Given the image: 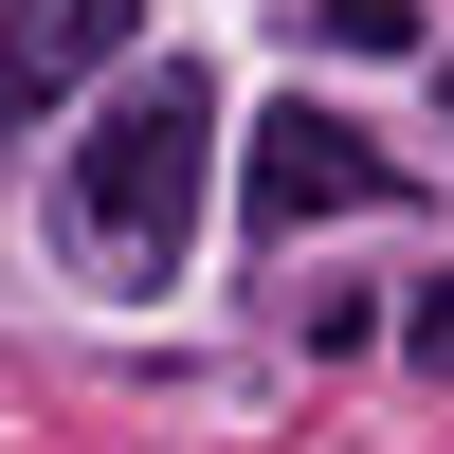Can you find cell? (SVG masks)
Here are the masks:
<instances>
[{
  "mask_svg": "<svg viewBox=\"0 0 454 454\" xmlns=\"http://www.w3.org/2000/svg\"><path fill=\"white\" fill-rule=\"evenodd\" d=\"M200 145H218V91H200V73H128V91H109V128L73 145L55 218L109 254V273H182V218H200Z\"/></svg>",
  "mask_w": 454,
  "mask_h": 454,
  "instance_id": "1",
  "label": "cell"
},
{
  "mask_svg": "<svg viewBox=\"0 0 454 454\" xmlns=\"http://www.w3.org/2000/svg\"><path fill=\"white\" fill-rule=\"evenodd\" d=\"M436 109H454V55H436Z\"/></svg>",
  "mask_w": 454,
  "mask_h": 454,
  "instance_id": "6",
  "label": "cell"
},
{
  "mask_svg": "<svg viewBox=\"0 0 454 454\" xmlns=\"http://www.w3.org/2000/svg\"><path fill=\"white\" fill-rule=\"evenodd\" d=\"M419 364H436V382H454V291H419Z\"/></svg>",
  "mask_w": 454,
  "mask_h": 454,
  "instance_id": "5",
  "label": "cell"
},
{
  "mask_svg": "<svg viewBox=\"0 0 454 454\" xmlns=\"http://www.w3.org/2000/svg\"><path fill=\"white\" fill-rule=\"evenodd\" d=\"M327 36H346V55H400V36H419V0H309Z\"/></svg>",
  "mask_w": 454,
  "mask_h": 454,
  "instance_id": "4",
  "label": "cell"
},
{
  "mask_svg": "<svg viewBox=\"0 0 454 454\" xmlns=\"http://www.w3.org/2000/svg\"><path fill=\"white\" fill-rule=\"evenodd\" d=\"M346 200H400V164L346 109H273V128H254V218L291 237V218H346Z\"/></svg>",
  "mask_w": 454,
  "mask_h": 454,
  "instance_id": "2",
  "label": "cell"
},
{
  "mask_svg": "<svg viewBox=\"0 0 454 454\" xmlns=\"http://www.w3.org/2000/svg\"><path fill=\"white\" fill-rule=\"evenodd\" d=\"M91 55H128V0H0V128L36 91H73Z\"/></svg>",
  "mask_w": 454,
  "mask_h": 454,
  "instance_id": "3",
  "label": "cell"
}]
</instances>
